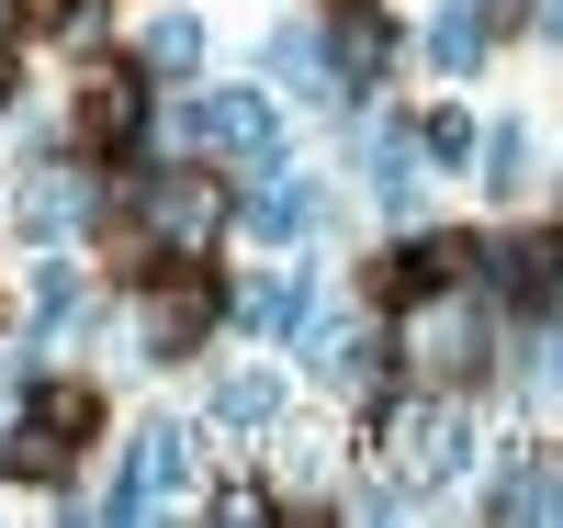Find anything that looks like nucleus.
Returning a JSON list of instances; mask_svg holds the SVG:
<instances>
[{
  "label": "nucleus",
  "instance_id": "f257e3e1",
  "mask_svg": "<svg viewBox=\"0 0 563 528\" xmlns=\"http://www.w3.org/2000/svg\"><path fill=\"white\" fill-rule=\"evenodd\" d=\"M180 135L214 158H271V90H203V102H180Z\"/></svg>",
  "mask_w": 563,
  "mask_h": 528
},
{
  "label": "nucleus",
  "instance_id": "f03ea898",
  "mask_svg": "<svg viewBox=\"0 0 563 528\" xmlns=\"http://www.w3.org/2000/svg\"><path fill=\"white\" fill-rule=\"evenodd\" d=\"M462 270H485V248H474V236H417V248L384 270V304H429V293H451Z\"/></svg>",
  "mask_w": 563,
  "mask_h": 528
},
{
  "label": "nucleus",
  "instance_id": "7ed1b4c3",
  "mask_svg": "<svg viewBox=\"0 0 563 528\" xmlns=\"http://www.w3.org/2000/svg\"><path fill=\"white\" fill-rule=\"evenodd\" d=\"M180 472H192V439H180V427H135V461H124V484H113V517H147Z\"/></svg>",
  "mask_w": 563,
  "mask_h": 528
},
{
  "label": "nucleus",
  "instance_id": "20e7f679",
  "mask_svg": "<svg viewBox=\"0 0 563 528\" xmlns=\"http://www.w3.org/2000/svg\"><path fill=\"white\" fill-rule=\"evenodd\" d=\"M395 439H406V472H417V484H451V472L474 461V427H462L451 405H417V416H395Z\"/></svg>",
  "mask_w": 563,
  "mask_h": 528
},
{
  "label": "nucleus",
  "instance_id": "39448f33",
  "mask_svg": "<svg viewBox=\"0 0 563 528\" xmlns=\"http://www.w3.org/2000/svg\"><path fill=\"white\" fill-rule=\"evenodd\" d=\"M384 57H395V23H384V12H361V0H350V12H327V68H339V90H372Z\"/></svg>",
  "mask_w": 563,
  "mask_h": 528
},
{
  "label": "nucleus",
  "instance_id": "423d86ee",
  "mask_svg": "<svg viewBox=\"0 0 563 528\" xmlns=\"http://www.w3.org/2000/svg\"><path fill=\"white\" fill-rule=\"evenodd\" d=\"M147 225H158V248H203V236L225 225V191L214 180H158L147 191Z\"/></svg>",
  "mask_w": 563,
  "mask_h": 528
},
{
  "label": "nucleus",
  "instance_id": "0eeeda50",
  "mask_svg": "<svg viewBox=\"0 0 563 528\" xmlns=\"http://www.w3.org/2000/svg\"><path fill=\"white\" fill-rule=\"evenodd\" d=\"M214 315H225V293H214V281H169V293H158V315H147V349H158V360H180Z\"/></svg>",
  "mask_w": 563,
  "mask_h": 528
},
{
  "label": "nucleus",
  "instance_id": "6e6552de",
  "mask_svg": "<svg viewBox=\"0 0 563 528\" xmlns=\"http://www.w3.org/2000/svg\"><path fill=\"white\" fill-rule=\"evenodd\" d=\"M238 315L260 326V338H305V326H316V281H249Z\"/></svg>",
  "mask_w": 563,
  "mask_h": 528
},
{
  "label": "nucleus",
  "instance_id": "1a4fd4ad",
  "mask_svg": "<svg viewBox=\"0 0 563 528\" xmlns=\"http://www.w3.org/2000/svg\"><path fill=\"white\" fill-rule=\"evenodd\" d=\"M238 214H249V236H305V225H316V191H305L294 169H271V180L249 191Z\"/></svg>",
  "mask_w": 563,
  "mask_h": 528
},
{
  "label": "nucleus",
  "instance_id": "9d476101",
  "mask_svg": "<svg viewBox=\"0 0 563 528\" xmlns=\"http://www.w3.org/2000/svg\"><path fill=\"white\" fill-rule=\"evenodd\" d=\"M79 214H90V180H79V169H45V180L23 191V236H68Z\"/></svg>",
  "mask_w": 563,
  "mask_h": 528
},
{
  "label": "nucleus",
  "instance_id": "9b49d317",
  "mask_svg": "<svg viewBox=\"0 0 563 528\" xmlns=\"http://www.w3.org/2000/svg\"><path fill=\"white\" fill-rule=\"evenodd\" d=\"M79 124L102 135V147H124V135L147 124V90H135V79H90V113H79Z\"/></svg>",
  "mask_w": 563,
  "mask_h": 528
},
{
  "label": "nucleus",
  "instance_id": "f8f14e48",
  "mask_svg": "<svg viewBox=\"0 0 563 528\" xmlns=\"http://www.w3.org/2000/svg\"><path fill=\"white\" fill-rule=\"evenodd\" d=\"M496 270H507V293H519V304H541L552 281H563V236H519V248H507Z\"/></svg>",
  "mask_w": 563,
  "mask_h": 528
},
{
  "label": "nucleus",
  "instance_id": "ddd939ff",
  "mask_svg": "<svg viewBox=\"0 0 563 528\" xmlns=\"http://www.w3.org/2000/svg\"><path fill=\"white\" fill-rule=\"evenodd\" d=\"M214 416H225V427H271V416H282V382H271V371H225V382H214Z\"/></svg>",
  "mask_w": 563,
  "mask_h": 528
},
{
  "label": "nucleus",
  "instance_id": "4468645a",
  "mask_svg": "<svg viewBox=\"0 0 563 528\" xmlns=\"http://www.w3.org/2000/svg\"><path fill=\"white\" fill-rule=\"evenodd\" d=\"M485 34H496V23L474 12V0H451V12H440V34H429V57H440V68H474V57H485Z\"/></svg>",
  "mask_w": 563,
  "mask_h": 528
},
{
  "label": "nucleus",
  "instance_id": "2eb2a0df",
  "mask_svg": "<svg viewBox=\"0 0 563 528\" xmlns=\"http://www.w3.org/2000/svg\"><path fill=\"white\" fill-rule=\"evenodd\" d=\"M57 450H68V439H57L45 416H34V427H12V450H0V472H23V484H57Z\"/></svg>",
  "mask_w": 563,
  "mask_h": 528
},
{
  "label": "nucleus",
  "instance_id": "dca6fc26",
  "mask_svg": "<svg viewBox=\"0 0 563 528\" xmlns=\"http://www.w3.org/2000/svg\"><path fill=\"white\" fill-rule=\"evenodd\" d=\"M68 315H79V270H68V259H45V270H34V338H57Z\"/></svg>",
  "mask_w": 563,
  "mask_h": 528
},
{
  "label": "nucleus",
  "instance_id": "f3484780",
  "mask_svg": "<svg viewBox=\"0 0 563 528\" xmlns=\"http://www.w3.org/2000/svg\"><path fill=\"white\" fill-rule=\"evenodd\" d=\"M372 191H384V214H406V191H417V147L406 135H372Z\"/></svg>",
  "mask_w": 563,
  "mask_h": 528
},
{
  "label": "nucleus",
  "instance_id": "a211bd4d",
  "mask_svg": "<svg viewBox=\"0 0 563 528\" xmlns=\"http://www.w3.org/2000/svg\"><path fill=\"white\" fill-rule=\"evenodd\" d=\"M192 57H203V23L192 12H158L147 23V68H192Z\"/></svg>",
  "mask_w": 563,
  "mask_h": 528
},
{
  "label": "nucleus",
  "instance_id": "6ab92c4d",
  "mask_svg": "<svg viewBox=\"0 0 563 528\" xmlns=\"http://www.w3.org/2000/svg\"><path fill=\"white\" fill-rule=\"evenodd\" d=\"M45 427H57V439H79V427H90V382H45V405H34Z\"/></svg>",
  "mask_w": 563,
  "mask_h": 528
},
{
  "label": "nucleus",
  "instance_id": "aec40b11",
  "mask_svg": "<svg viewBox=\"0 0 563 528\" xmlns=\"http://www.w3.org/2000/svg\"><path fill=\"white\" fill-rule=\"evenodd\" d=\"M271 68H282V79H316V90H327V57H316V34H271Z\"/></svg>",
  "mask_w": 563,
  "mask_h": 528
},
{
  "label": "nucleus",
  "instance_id": "412c9836",
  "mask_svg": "<svg viewBox=\"0 0 563 528\" xmlns=\"http://www.w3.org/2000/svg\"><path fill=\"white\" fill-rule=\"evenodd\" d=\"M214 517H238V528H260V517H271V495H260V484H225V495H214Z\"/></svg>",
  "mask_w": 563,
  "mask_h": 528
},
{
  "label": "nucleus",
  "instance_id": "4be33fe9",
  "mask_svg": "<svg viewBox=\"0 0 563 528\" xmlns=\"http://www.w3.org/2000/svg\"><path fill=\"white\" fill-rule=\"evenodd\" d=\"M541 382H552V394H563V326H552V338H541Z\"/></svg>",
  "mask_w": 563,
  "mask_h": 528
},
{
  "label": "nucleus",
  "instance_id": "5701e85b",
  "mask_svg": "<svg viewBox=\"0 0 563 528\" xmlns=\"http://www.w3.org/2000/svg\"><path fill=\"white\" fill-rule=\"evenodd\" d=\"M541 34H552V45H563V0H541Z\"/></svg>",
  "mask_w": 563,
  "mask_h": 528
},
{
  "label": "nucleus",
  "instance_id": "b1692460",
  "mask_svg": "<svg viewBox=\"0 0 563 528\" xmlns=\"http://www.w3.org/2000/svg\"><path fill=\"white\" fill-rule=\"evenodd\" d=\"M12 23H23V0H0V34H12Z\"/></svg>",
  "mask_w": 563,
  "mask_h": 528
}]
</instances>
